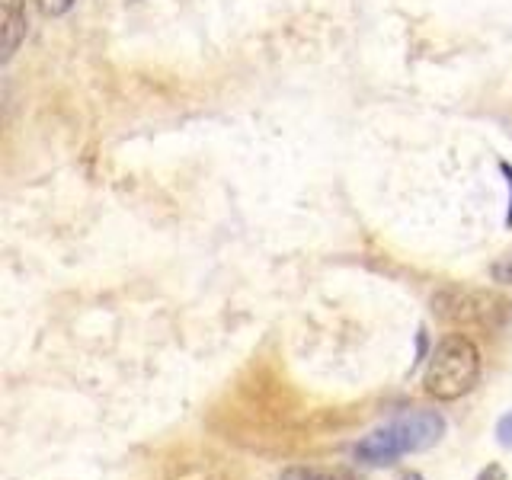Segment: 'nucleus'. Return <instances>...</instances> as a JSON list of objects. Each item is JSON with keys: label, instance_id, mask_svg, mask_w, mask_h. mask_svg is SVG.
<instances>
[{"label": "nucleus", "instance_id": "5", "mask_svg": "<svg viewBox=\"0 0 512 480\" xmlns=\"http://www.w3.org/2000/svg\"><path fill=\"white\" fill-rule=\"evenodd\" d=\"M279 480H359L346 468H314V464H298V468L282 471Z\"/></svg>", "mask_w": 512, "mask_h": 480}, {"label": "nucleus", "instance_id": "1", "mask_svg": "<svg viewBox=\"0 0 512 480\" xmlns=\"http://www.w3.org/2000/svg\"><path fill=\"white\" fill-rule=\"evenodd\" d=\"M445 436V416L439 410H410L397 420L378 426L375 432L352 448V455L362 464H372V468H384V464H394L397 458L413 455V452H426V448L439 445Z\"/></svg>", "mask_w": 512, "mask_h": 480}, {"label": "nucleus", "instance_id": "3", "mask_svg": "<svg viewBox=\"0 0 512 480\" xmlns=\"http://www.w3.org/2000/svg\"><path fill=\"white\" fill-rule=\"evenodd\" d=\"M509 304L496 295L474 292V288H458L448 285L432 298V311H436L448 324H496V317L506 314Z\"/></svg>", "mask_w": 512, "mask_h": 480}, {"label": "nucleus", "instance_id": "4", "mask_svg": "<svg viewBox=\"0 0 512 480\" xmlns=\"http://www.w3.org/2000/svg\"><path fill=\"white\" fill-rule=\"evenodd\" d=\"M29 29V13H26V0H7L4 4V61L16 55V48L23 45Z\"/></svg>", "mask_w": 512, "mask_h": 480}, {"label": "nucleus", "instance_id": "6", "mask_svg": "<svg viewBox=\"0 0 512 480\" xmlns=\"http://www.w3.org/2000/svg\"><path fill=\"white\" fill-rule=\"evenodd\" d=\"M493 279H496V282H506V285L512 282V250L493 263Z\"/></svg>", "mask_w": 512, "mask_h": 480}, {"label": "nucleus", "instance_id": "11", "mask_svg": "<svg viewBox=\"0 0 512 480\" xmlns=\"http://www.w3.org/2000/svg\"><path fill=\"white\" fill-rule=\"evenodd\" d=\"M394 480H423V474H416V471H407V474H400Z\"/></svg>", "mask_w": 512, "mask_h": 480}, {"label": "nucleus", "instance_id": "9", "mask_svg": "<svg viewBox=\"0 0 512 480\" xmlns=\"http://www.w3.org/2000/svg\"><path fill=\"white\" fill-rule=\"evenodd\" d=\"M500 170L506 173V180H509V212H506V228H512V167H509V164H500Z\"/></svg>", "mask_w": 512, "mask_h": 480}, {"label": "nucleus", "instance_id": "2", "mask_svg": "<svg viewBox=\"0 0 512 480\" xmlns=\"http://www.w3.org/2000/svg\"><path fill=\"white\" fill-rule=\"evenodd\" d=\"M480 381V349L471 343V336L448 333L439 346L432 349L423 388L436 400H461L471 394Z\"/></svg>", "mask_w": 512, "mask_h": 480}, {"label": "nucleus", "instance_id": "7", "mask_svg": "<svg viewBox=\"0 0 512 480\" xmlns=\"http://www.w3.org/2000/svg\"><path fill=\"white\" fill-rule=\"evenodd\" d=\"M496 442L503 448H512V413L500 416V423H496Z\"/></svg>", "mask_w": 512, "mask_h": 480}, {"label": "nucleus", "instance_id": "10", "mask_svg": "<svg viewBox=\"0 0 512 480\" xmlns=\"http://www.w3.org/2000/svg\"><path fill=\"white\" fill-rule=\"evenodd\" d=\"M477 480H506V477H503V468H496V464H490L487 471H480Z\"/></svg>", "mask_w": 512, "mask_h": 480}, {"label": "nucleus", "instance_id": "8", "mask_svg": "<svg viewBox=\"0 0 512 480\" xmlns=\"http://www.w3.org/2000/svg\"><path fill=\"white\" fill-rule=\"evenodd\" d=\"M39 7L45 16H64L74 7V0H39Z\"/></svg>", "mask_w": 512, "mask_h": 480}]
</instances>
